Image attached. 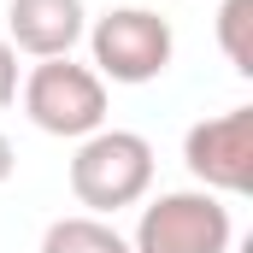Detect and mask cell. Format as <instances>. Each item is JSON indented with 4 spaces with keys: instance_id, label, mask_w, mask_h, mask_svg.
<instances>
[{
    "instance_id": "1",
    "label": "cell",
    "mask_w": 253,
    "mask_h": 253,
    "mask_svg": "<svg viewBox=\"0 0 253 253\" xmlns=\"http://www.w3.org/2000/svg\"><path fill=\"white\" fill-rule=\"evenodd\" d=\"M153 189V141L135 129H94L71 153V194L94 218H112Z\"/></svg>"
},
{
    "instance_id": "6",
    "label": "cell",
    "mask_w": 253,
    "mask_h": 253,
    "mask_svg": "<svg viewBox=\"0 0 253 253\" xmlns=\"http://www.w3.org/2000/svg\"><path fill=\"white\" fill-rule=\"evenodd\" d=\"M83 36H88V6L83 0H12L6 6V42H12V53L65 59Z\"/></svg>"
},
{
    "instance_id": "2",
    "label": "cell",
    "mask_w": 253,
    "mask_h": 253,
    "mask_svg": "<svg viewBox=\"0 0 253 253\" xmlns=\"http://www.w3.org/2000/svg\"><path fill=\"white\" fill-rule=\"evenodd\" d=\"M88 53H94L100 83L141 88V83L171 71L177 36H171V18H159L153 6H112L88 24Z\"/></svg>"
},
{
    "instance_id": "10",
    "label": "cell",
    "mask_w": 253,
    "mask_h": 253,
    "mask_svg": "<svg viewBox=\"0 0 253 253\" xmlns=\"http://www.w3.org/2000/svg\"><path fill=\"white\" fill-rule=\"evenodd\" d=\"M18 171V153H12V141H6V129H0V183Z\"/></svg>"
},
{
    "instance_id": "5",
    "label": "cell",
    "mask_w": 253,
    "mask_h": 253,
    "mask_svg": "<svg viewBox=\"0 0 253 253\" xmlns=\"http://www.w3.org/2000/svg\"><path fill=\"white\" fill-rule=\"evenodd\" d=\"M183 165L206 194H248L253 189V106H230L218 118L189 124Z\"/></svg>"
},
{
    "instance_id": "9",
    "label": "cell",
    "mask_w": 253,
    "mask_h": 253,
    "mask_svg": "<svg viewBox=\"0 0 253 253\" xmlns=\"http://www.w3.org/2000/svg\"><path fill=\"white\" fill-rule=\"evenodd\" d=\"M18 100V53H12V42L0 36V112Z\"/></svg>"
},
{
    "instance_id": "3",
    "label": "cell",
    "mask_w": 253,
    "mask_h": 253,
    "mask_svg": "<svg viewBox=\"0 0 253 253\" xmlns=\"http://www.w3.org/2000/svg\"><path fill=\"white\" fill-rule=\"evenodd\" d=\"M24 118L42 135L59 141H83L94 129H106V83L94 77V65L65 59H36V71L24 77Z\"/></svg>"
},
{
    "instance_id": "4",
    "label": "cell",
    "mask_w": 253,
    "mask_h": 253,
    "mask_svg": "<svg viewBox=\"0 0 253 253\" xmlns=\"http://www.w3.org/2000/svg\"><path fill=\"white\" fill-rule=\"evenodd\" d=\"M230 242H236V224H230L224 194L171 189L141 206L129 253H230Z\"/></svg>"
},
{
    "instance_id": "7",
    "label": "cell",
    "mask_w": 253,
    "mask_h": 253,
    "mask_svg": "<svg viewBox=\"0 0 253 253\" xmlns=\"http://www.w3.org/2000/svg\"><path fill=\"white\" fill-rule=\"evenodd\" d=\"M42 253H129V242L94 212H71L42 230Z\"/></svg>"
},
{
    "instance_id": "8",
    "label": "cell",
    "mask_w": 253,
    "mask_h": 253,
    "mask_svg": "<svg viewBox=\"0 0 253 253\" xmlns=\"http://www.w3.org/2000/svg\"><path fill=\"white\" fill-rule=\"evenodd\" d=\"M218 47L230 71L253 77V0H224L218 6Z\"/></svg>"
}]
</instances>
